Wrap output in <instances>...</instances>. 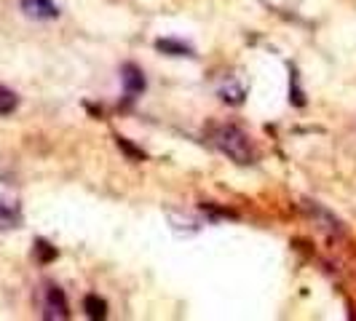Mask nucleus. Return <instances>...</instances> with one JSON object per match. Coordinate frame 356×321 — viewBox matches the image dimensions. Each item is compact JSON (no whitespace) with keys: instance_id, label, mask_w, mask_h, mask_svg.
Returning <instances> with one entry per match:
<instances>
[{"instance_id":"nucleus-6","label":"nucleus","mask_w":356,"mask_h":321,"mask_svg":"<svg viewBox=\"0 0 356 321\" xmlns=\"http://www.w3.org/2000/svg\"><path fill=\"white\" fill-rule=\"evenodd\" d=\"M156 49L163 51V54H169V56H196L188 43H182V40H172V38H161V40H156Z\"/></svg>"},{"instance_id":"nucleus-2","label":"nucleus","mask_w":356,"mask_h":321,"mask_svg":"<svg viewBox=\"0 0 356 321\" xmlns=\"http://www.w3.org/2000/svg\"><path fill=\"white\" fill-rule=\"evenodd\" d=\"M70 305L65 300V292L59 286H49L46 292V319H67Z\"/></svg>"},{"instance_id":"nucleus-9","label":"nucleus","mask_w":356,"mask_h":321,"mask_svg":"<svg viewBox=\"0 0 356 321\" xmlns=\"http://www.w3.org/2000/svg\"><path fill=\"white\" fill-rule=\"evenodd\" d=\"M35 254L40 263H51L54 257H56V249H54L49 241H43V238H38L35 241Z\"/></svg>"},{"instance_id":"nucleus-3","label":"nucleus","mask_w":356,"mask_h":321,"mask_svg":"<svg viewBox=\"0 0 356 321\" xmlns=\"http://www.w3.org/2000/svg\"><path fill=\"white\" fill-rule=\"evenodd\" d=\"M121 81H124V89L129 97H137V94H143L145 91V72L134 65V62H126L124 67H121Z\"/></svg>"},{"instance_id":"nucleus-8","label":"nucleus","mask_w":356,"mask_h":321,"mask_svg":"<svg viewBox=\"0 0 356 321\" xmlns=\"http://www.w3.org/2000/svg\"><path fill=\"white\" fill-rule=\"evenodd\" d=\"M19 107V97L11 89L0 86V115H11Z\"/></svg>"},{"instance_id":"nucleus-7","label":"nucleus","mask_w":356,"mask_h":321,"mask_svg":"<svg viewBox=\"0 0 356 321\" xmlns=\"http://www.w3.org/2000/svg\"><path fill=\"white\" fill-rule=\"evenodd\" d=\"M83 311L89 319H105L107 316V303L99 295H86L83 297Z\"/></svg>"},{"instance_id":"nucleus-1","label":"nucleus","mask_w":356,"mask_h":321,"mask_svg":"<svg viewBox=\"0 0 356 321\" xmlns=\"http://www.w3.org/2000/svg\"><path fill=\"white\" fill-rule=\"evenodd\" d=\"M209 140H212V145L217 150H222L228 158L236 160V163H241V166L254 163V158H257L250 137H247L238 126H233V124L212 126V129H209Z\"/></svg>"},{"instance_id":"nucleus-10","label":"nucleus","mask_w":356,"mask_h":321,"mask_svg":"<svg viewBox=\"0 0 356 321\" xmlns=\"http://www.w3.org/2000/svg\"><path fill=\"white\" fill-rule=\"evenodd\" d=\"M115 142H118V147H121V150H124V153L131 160H145V153H143V150H140V147H134V145L129 142L126 137H115Z\"/></svg>"},{"instance_id":"nucleus-5","label":"nucleus","mask_w":356,"mask_h":321,"mask_svg":"<svg viewBox=\"0 0 356 321\" xmlns=\"http://www.w3.org/2000/svg\"><path fill=\"white\" fill-rule=\"evenodd\" d=\"M22 225V212L17 204L0 198V231H14Z\"/></svg>"},{"instance_id":"nucleus-4","label":"nucleus","mask_w":356,"mask_h":321,"mask_svg":"<svg viewBox=\"0 0 356 321\" xmlns=\"http://www.w3.org/2000/svg\"><path fill=\"white\" fill-rule=\"evenodd\" d=\"M22 8H24L30 17H38V19L59 17V8H56V3H54V0H24V3H22Z\"/></svg>"}]
</instances>
